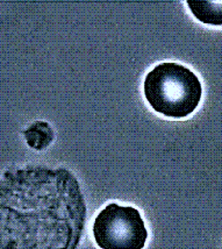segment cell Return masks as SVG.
I'll use <instances>...</instances> for the list:
<instances>
[{
	"label": "cell",
	"mask_w": 222,
	"mask_h": 249,
	"mask_svg": "<svg viewBox=\"0 0 222 249\" xmlns=\"http://www.w3.org/2000/svg\"><path fill=\"white\" fill-rule=\"evenodd\" d=\"M188 6L195 19L200 22L222 26V0H188Z\"/></svg>",
	"instance_id": "cell-4"
},
{
	"label": "cell",
	"mask_w": 222,
	"mask_h": 249,
	"mask_svg": "<svg viewBox=\"0 0 222 249\" xmlns=\"http://www.w3.org/2000/svg\"><path fill=\"white\" fill-rule=\"evenodd\" d=\"M203 88L194 72L174 62L156 65L144 79V96L156 112L183 119L199 106Z\"/></svg>",
	"instance_id": "cell-2"
},
{
	"label": "cell",
	"mask_w": 222,
	"mask_h": 249,
	"mask_svg": "<svg viewBox=\"0 0 222 249\" xmlns=\"http://www.w3.org/2000/svg\"><path fill=\"white\" fill-rule=\"evenodd\" d=\"M93 235L102 249H143L148 239L140 212L115 203L108 204L97 215Z\"/></svg>",
	"instance_id": "cell-3"
},
{
	"label": "cell",
	"mask_w": 222,
	"mask_h": 249,
	"mask_svg": "<svg viewBox=\"0 0 222 249\" xmlns=\"http://www.w3.org/2000/svg\"><path fill=\"white\" fill-rule=\"evenodd\" d=\"M86 204L67 169L26 167L0 179V249H77Z\"/></svg>",
	"instance_id": "cell-1"
}]
</instances>
